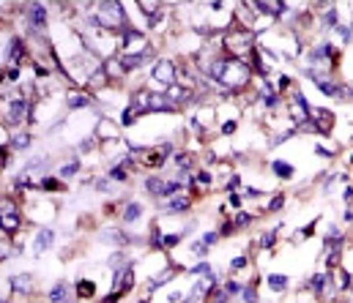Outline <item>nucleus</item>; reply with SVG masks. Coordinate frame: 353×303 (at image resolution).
Wrapping results in <instances>:
<instances>
[{
    "label": "nucleus",
    "instance_id": "obj_1",
    "mask_svg": "<svg viewBox=\"0 0 353 303\" xmlns=\"http://www.w3.org/2000/svg\"><path fill=\"white\" fill-rule=\"evenodd\" d=\"M255 30L246 28H233L222 36V52L230 60H246L255 52Z\"/></svg>",
    "mask_w": 353,
    "mask_h": 303
},
{
    "label": "nucleus",
    "instance_id": "obj_2",
    "mask_svg": "<svg viewBox=\"0 0 353 303\" xmlns=\"http://www.w3.org/2000/svg\"><path fill=\"white\" fill-rule=\"evenodd\" d=\"M22 211H19V205H17V199H14L11 194L3 199V232L6 235H17L19 232V227H22Z\"/></svg>",
    "mask_w": 353,
    "mask_h": 303
},
{
    "label": "nucleus",
    "instance_id": "obj_3",
    "mask_svg": "<svg viewBox=\"0 0 353 303\" xmlns=\"http://www.w3.org/2000/svg\"><path fill=\"white\" fill-rule=\"evenodd\" d=\"M33 118V107H30L28 99H17V101H9L6 104V115L3 121L9 126H25V121Z\"/></svg>",
    "mask_w": 353,
    "mask_h": 303
},
{
    "label": "nucleus",
    "instance_id": "obj_4",
    "mask_svg": "<svg viewBox=\"0 0 353 303\" xmlns=\"http://www.w3.org/2000/svg\"><path fill=\"white\" fill-rule=\"evenodd\" d=\"M47 19H50L47 17V6H41V3H28L25 6V28L33 36L47 30Z\"/></svg>",
    "mask_w": 353,
    "mask_h": 303
},
{
    "label": "nucleus",
    "instance_id": "obj_5",
    "mask_svg": "<svg viewBox=\"0 0 353 303\" xmlns=\"http://www.w3.org/2000/svg\"><path fill=\"white\" fill-rule=\"evenodd\" d=\"M154 82H151V87H156V85H175V79H178V63H173V60H159L156 66H154Z\"/></svg>",
    "mask_w": 353,
    "mask_h": 303
},
{
    "label": "nucleus",
    "instance_id": "obj_6",
    "mask_svg": "<svg viewBox=\"0 0 353 303\" xmlns=\"http://www.w3.org/2000/svg\"><path fill=\"white\" fill-rule=\"evenodd\" d=\"M118 129H121V126L112 121V118H101V121L96 123V129H93V137L99 139L101 145H107L110 139H118V137H121V131H118Z\"/></svg>",
    "mask_w": 353,
    "mask_h": 303
},
{
    "label": "nucleus",
    "instance_id": "obj_7",
    "mask_svg": "<svg viewBox=\"0 0 353 303\" xmlns=\"http://www.w3.org/2000/svg\"><path fill=\"white\" fill-rule=\"evenodd\" d=\"M25 52H28L25 41H22L19 36H14L9 41V50H6V63H9V68H19V63H25Z\"/></svg>",
    "mask_w": 353,
    "mask_h": 303
},
{
    "label": "nucleus",
    "instance_id": "obj_8",
    "mask_svg": "<svg viewBox=\"0 0 353 303\" xmlns=\"http://www.w3.org/2000/svg\"><path fill=\"white\" fill-rule=\"evenodd\" d=\"M164 96L173 101L175 107H178V104H186V101H192L195 90H189V87H183V85L175 82V85H170V87H164Z\"/></svg>",
    "mask_w": 353,
    "mask_h": 303
},
{
    "label": "nucleus",
    "instance_id": "obj_9",
    "mask_svg": "<svg viewBox=\"0 0 353 303\" xmlns=\"http://www.w3.org/2000/svg\"><path fill=\"white\" fill-rule=\"evenodd\" d=\"M118 60H121V66H123V71L129 74V71H137V68H142L148 63V52L146 55H134V52H121L118 55Z\"/></svg>",
    "mask_w": 353,
    "mask_h": 303
},
{
    "label": "nucleus",
    "instance_id": "obj_10",
    "mask_svg": "<svg viewBox=\"0 0 353 303\" xmlns=\"http://www.w3.org/2000/svg\"><path fill=\"white\" fill-rule=\"evenodd\" d=\"M55 246V232L52 229H38V235H36V241H33V251H36V257H41V254L47 249H52Z\"/></svg>",
    "mask_w": 353,
    "mask_h": 303
},
{
    "label": "nucleus",
    "instance_id": "obj_11",
    "mask_svg": "<svg viewBox=\"0 0 353 303\" xmlns=\"http://www.w3.org/2000/svg\"><path fill=\"white\" fill-rule=\"evenodd\" d=\"M192 205H195V197L192 194H178V197L167 199V211L170 213H186Z\"/></svg>",
    "mask_w": 353,
    "mask_h": 303
},
{
    "label": "nucleus",
    "instance_id": "obj_12",
    "mask_svg": "<svg viewBox=\"0 0 353 303\" xmlns=\"http://www.w3.org/2000/svg\"><path fill=\"white\" fill-rule=\"evenodd\" d=\"M9 287H11V292H17V295L30 292V290H33V276H30V273H17V276H11Z\"/></svg>",
    "mask_w": 353,
    "mask_h": 303
},
{
    "label": "nucleus",
    "instance_id": "obj_13",
    "mask_svg": "<svg viewBox=\"0 0 353 303\" xmlns=\"http://www.w3.org/2000/svg\"><path fill=\"white\" fill-rule=\"evenodd\" d=\"M142 219V205L140 202H126L121 211V221L123 224H134V221Z\"/></svg>",
    "mask_w": 353,
    "mask_h": 303
},
{
    "label": "nucleus",
    "instance_id": "obj_14",
    "mask_svg": "<svg viewBox=\"0 0 353 303\" xmlns=\"http://www.w3.org/2000/svg\"><path fill=\"white\" fill-rule=\"evenodd\" d=\"M146 189H148V194L154 197V199H164L167 180H162L159 175H151V178H146Z\"/></svg>",
    "mask_w": 353,
    "mask_h": 303
},
{
    "label": "nucleus",
    "instance_id": "obj_15",
    "mask_svg": "<svg viewBox=\"0 0 353 303\" xmlns=\"http://www.w3.org/2000/svg\"><path fill=\"white\" fill-rule=\"evenodd\" d=\"M47 300L50 303H69V282H58L47 292Z\"/></svg>",
    "mask_w": 353,
    "mask_h": 303
},
{
    "label": "nucleus",
    "instance_id": "obj_16",
    "mask_svg": "<svg viewBox=\"0 0 353 303\" xmlns=\"http://www.w3.org/2000/svg\"><path fill=\"white\" fill-rule=\"evenodd\" d=\"M47 167H50V156H36V158H28L25 167H22V172H25V175H36L38 170L47 172Z\"/></svg>",
    "mask_w": 353,
    "mask_h": 303
},
{
    "label": "nucleus",
    "instance_id": "obj_17",
    "mask_svg": "<svg viewBox=\"0 0 353 303\" xmlns=\"http://www.w3.org/2000/svg\"><path fill=\"white\" fill-rule=\"evenodd\" d=\"M93 104V99L88 93H69L66 96V107L69 109H85V107H91Z\"/></svg>",
    "mask_w": 353,
    "mask_h": 303
},
{
    "label": "nucleus",
    "instance_id": "obj_18",
    "mask_svg": "<svg viewBox=\"0 0 353 303\" xmlns=\"http://www.w3.org/2000/svg\"><path fill=\"white\" fill-rule=\"evenodd\" d=\"M266 284H268V290H274V292H287L290 278L282 276V273H268V276H266Z\"/></svg>",
    "mask_w": 353,
    "mask_h": 303
},
{
    "label": "nucleus",
    "instance_id": "obj_19",
    "mask_svg": "<svg viewBox=\"0 0 353 303\" xmlns=\"http://www.w3.org/2000/svg\"><path fill=\"white\" fill-rule=\"evenodd\" d=\"M74 290H77V298L79 300H88V298H93V295H96V282H91V278H79Z\"/></svg>",
    "mask_w": 353,
    "mask_h": 303
},
{
    "label": "nucleus",
    "instance_id": "obj_20",
    "mask_svg": "<svg viewBox=\"0 0 353 303\" xmlns=\"http://www.w3.org/2000/svg\"><path fill=\"white\" fill-rule=\"evenodd\" d=\"M271 170H274L277 178L290 180V178H293V172H296V167H293L290 161H271Z\"/></svg>",
    "mask_w": 353,
    "mask_h": 303
},
{
    "label": "nucleus",
    "instance_id": "obj_21",
    "mask_svg": "<svg viewBox=\"0 0 353 303\" xmlns=\"http://www.w3.org/2000/svg\"><path fill=\"white\" fill-rule=\"evenodd\" d=\"M195 167V153H189V150H178L175 153V170H189Z\"/></svg>",
    "mask_w": 353,
    "mask_h": 303
},
{
    "label": "nucleus",
    "instance_id": "obj_22",
    "mask_svg": "<svg viewBox=\"0 0 353 303\" xmlns=\"http://www.w3.org/2000/svg\"><path fill=\"white\" fill-rule=\"evenodd\" d=\"M258 284H260L258 278L244 284V290H241V300H244V303H260V298H258Z\"/></svg>",
    "mask_w": 353,
    "mask_h": 303
},
{
    "label": "nucleus",
    "instance_id": "obj_23",
    "mask_svg": "<svg viewBox=\"0 0 353 303\" xmlns=\"http://www.w3.org/2000/svg\"><path fill=\"white\" fill-rule=\"evenodd\" d=\"M79 167H82V164H79V158H71V161H66V164H63L60 170H58V178H60V180L74 178V175L79 172Z\"/></svg>",
    "mask_w": 353,
    "mask_h": 303
},
{
    "label": "nucleus",
    "instance_id": "obj_24",
    "mask_svg": "<svg viewBox=\"0 0 353 303\" xmlns=\"http://www.w3.org/2000/svg\"><path fill=\"white\" fill-rule=\"evenodd\" d=\"M170 278H175V268L170 265V268H164L162 273H156L154 278H151V290H159V287H164Z\"/></svg>",
    "mask_w": 353,
    "mask_h": 303
},
{
    "label": "nucleus",
    "instance_id": "obj_25",
    "mask_svg": "<svg viewBox=\"0 0 353 303\" xmlns=\"http://www.w3.org/2000/svg\"><path fill=\"white\" fill-rule=\"evenodd\" d=\"M28 145H30V134L22 131V129H17V134H14L11 142H9V148H11V150H25Z\"/></svg>",
    "mask_w": 353,
    "mask_h": 303
},
{
    "label": "nucleus",
    "instance_id": "obj_26",
    "mask_svg": "<svg viewBox=\"0 0 353 303\" xmlns=\"http://www.w3.org/2000/svg\"><path fill=\"white\" fill-rule=\"evenodd\" d=\"M107 178H110V180H118V183H126V180H129V167H123V164H112V167H110V172H107Z\"/></svg>",
    "mask_w": 353,
    "mask_h": 303
},
{
    "label": "nucleus",
    "instance_id": "obj_27",
    "mask_svg": "<svg viewBox=\"0 0 353 303\" xmlns=\"http://www.w3.org/2000/svg\"><path fill=\"white\" fill-rule=\"evenodd\" d=\"M230 219H233V224H236V229H246V227L255 221V216H252L250 211H238L236 216H230Z\"/></svg>",
    "mask_w": 353,
    "mask_h": 303
},
{
    "label": "nucleus",
    "instance_id": "obj_28",
    "mask_svg": "<svg viewBox=\"0 0 353 303\" xmlns=\"http://www.w3.org/2000/svg\"><path fill=\"white\" fill-rule=\"evenodd\" d=\"M38 189L41 191H66V183H63L60 178H44L41 183H38Z\"/></svg>",
    "mask_w": 353,
    "mask_h": 303
},
{
    "label": "nucleus",
    "instance_id": "obj_29",
    "mask_svg": "<svg viewBox=\"0 0 353 303\" xmlns=\"http://www.w3.org/2000/svg\"><path fill=\"white\" fill-rule=\"evenodd\" d=\"M230 298H233V295L227 292V290H224V287L219 284V287H216V290L211 292V295H208V303H230Z\"/></svg>",
    "mask_w": 353,
    "mask_h": 303
},
{
    "label": "nucleus",
    "instance_id": "obj_30",
    "mask_svg": "<svg viewBox=\"0 0 353 303\" xmlns=\"http://www.w3.org/2000/svg\"><path fill=\"white\" fill-rule=\"evenodd\" d=\"M285 202H287V194H274V197H271V202L266 205V211L268 213H279L285 208Z\"/></svg>",
    "mask_w": 353,
    "mask_h": 303
},
{
    "label": "nucleus",
    "instance_id": "obj_31",
    "mask_svg": "<svg viewBox=\"0 0 353 303\" xmlns=\"http://www.w3.org/2000/svg\"><path fill=\"white\" fill-rule=\"evenodd\" d=\"M189 273H192V276H211V273H214V268H211V262L200 260L197 265H192V268H189Z\"/></svg>",
    "mask_w": 353,
    "mask_h": 303
},
{
    "label": "nucleus",
    "instance_id": "obj_32",
    "mask_svg": "<svg viewBox=\"0 0 353 303\" xmlns=\"http://www.w3.org/2000/svg\"><path fill=\"white\" fill-rule=\"evenodd\" d=\"M183 241V232H167L164 238H162V243H164V251H170V249H175Z\"/></svg>",
    "mask_w": 353,
    "mask_h": 303
},
{
    "label": "nucleus",
    "instance_id": "obj_33",
    "mask_svg": "<svg viewBox=\"0 0 353 303\" xmlns=\"http://www.w3.org/2000/svg\"><path fill=\"white\" fill-rule=\"evenodd\" d=\"M258 243H260V249H274V243H277V229H268V232H263Z\"/></svg>",
    "mask_w": 353,
    "mask_h": 303
},
{
    "label": "nucleus",
    "instance_id": "obj_34",
    "mask_svg": "<svg viewBox=\"0 0 353 303\" xmlns=\"http://www.w3.org/2000/svg\"><path fill=\"white\" fill-rule=\"evenodd\" d=\"M222 287H224V290H227L230 295H241L244 282H238V278H227V282H222Z\"/></svg>",
    "mask_w": 353,
    "mask_h": 303
},
{
    "label": "nucleus",
    "instance_id": "obj_35",
    "mask_svg": "<svg viewBox=\"0 0 353 303\" xmlns=\"http://www.w3.org/2000/svg\"><path fill=\"white\" fill-rule=\"evenodd\" d=\"M246 265H250V257H246V254H238V257H233V262H230V270L238 273V270H244Z\"/></svg>",
    "mask_w": 353,
    "mask_h": 303
},
{
    "label": "nucleus",
    "instance_id": "obj_36",
    "mask_svg": "<svg viewBox=\"0 0 353 303\" xmlns=\"http://www.w3.org/2000/svg\"><path fill=\"white\" fill-rule=\"evenodd\" d=\"M219 238H222V235H219V229H211V232H205L203 238H200V241H203V243L208 246V249H211V246L219 243Z\"/></svg>",
    "mask_w": 353,
    "mask_h": 303
},
{
    "label": "nucleus",
    "instance_id": "obj_37",
    "mask_svg": "<svg viewBox=\"0 0 353 303\" xmlns=\"http://www.w3.org/2000/svg\"><path fill=\"white\" fill-rule=\"evenodd\" d=\"M287 90H293V79L287 77V74H282V77H279V85H277V93L282 96V93H287Z\"/></svg>",
    "mask_w": 353,
    "mask_h": 303
},
{
    "label": "nucleus",
    "instance_id": "obj_38",
    "mask_svg": "<svg viewBox=\"0 0 353 303\" xmlns=\"http://www.w3.org/2000/svg\"><path fill=\"white\" fill-rule=\"evenodd\" d=\"M227 202L233 205V208L244 211V197H241V191H230V199H227Z\"/></svg>",
    "mask_w": 353,
    "mask_h": 303
},
{
    "label": "nucleus",
    "instance_id": "obj_39",
    "mask_svg": "<svg viewBox=\"0 0 353 303\" xmlns=\"http://www.w3.org/2000/svg\"><path fill=\"white\" fill-rule=\"evenodd\" d=\"M236 129H238V123H236V121H224L219 131L224 134V137H233V134H236Z\"/></svg>",
    "mask_w": 353,
    "mask_h": 303
},
{
    "label": "nucleus",
    "instance_id": "obj_40",
    "mask_svg": "<svg viewBox=\"0 0 353 303\" xmlns=\"http://www.w3.org/2000/svg\"><path fill=\"white\" fill-rule=\"evenodd\" d=\"M192 251H195L197 257H205V254H208V246H205L203 241H195V243H192Z\"/></svg>",
    "mask_w": 353,
    "mask_h": 303
},
{
    "label": "nucleus",
    "instance_id": "obj_41",
    "mask_svg": "<svg viewBox=\"0 0 353 303\" xmlns=\"http://www.w3.org/2000/svg\"><path fill=\"white\" fill-rule=\"evenodd\" d=\"M241 194H244L246 199H260V194H263V191L252 189V186H244V189H241Z\"/></svg>",
    "mask_w": 353,
    "mask_h": 303
},
{
    "label": "nucleus",
    "instance_id": "obj_42",
    "mask_svg": "<svg viewBox=\"0 0 353 303\" xmlns=\"http://www.w3.org/2000/svg\"><path fill=\"white\" fill-rule=\"evenodd\" d=\"M315 153H318V156H323V158H334V156H337V150H328V148H323V145H318V148H315Z\"/></svg>",
    "mask_w": 353,
    "mask_h": 303
},
{
    "label": "nucleus",
    "instance_id": "obj_43",
    "mask_svg": "<svg viewBox=\"0 0 353 303\" xmlns=\"http://www.w3.org/2000/svg\"><path fill=\"white\" fill-rule=\"evenodd\" d=\"M121 298H123L121 292H115V290H112L110 295H104V298H101V303H118V300H121Z\"/></svg>",
    "mask_w": 353,
    "mask_h": 303
},
{
    "label": "nucleus",
    "instance_id": "obj_44",
    "mask_svg": "<svg viewBox=\"0 0 353 303\" xmlns=\"http://www.w3.org/2000/svg\"><path fill=\"white\" fill-rule=\"evenodd\" d=\"M342 199H345V205H348V208H350V205H353V186H348V189H345Z\"/></svg>",
    "mask_w": 353,
    "mask_h": 303
},
{
    "label": "nucleus",
    "instance_id": "obj_45",
    "mask_svg": "<svg viewBox=\"0 0 353 303\" xmlns=\"http://www.w3.org/2000/svg\"><path fill=\"white\" fill-rule=\"evenodd\" d=\"M6 79H9V82H19V68H9Z\"/></svg>",
    "mask_w": 353,
    "mask_h": 303
},
{
    "label": "nucleus",
    "instance_id": "obj_46",
    "mask_svg": "<svg viewBox=\"0 0 353 303\" xmlns=\"http://www.w3.org/2000/svg\"><path fill=\"white\" fill-rule=\"evenodd\" d=\"M345 221H353V208H348V211H345Z\"/></svg>",
    "mask_w": 353,
    "mask_h": 303
},
{
    "label": "nucleus",
    "instance_id": "obj_47",
    "mask_svg": "<svg viewBox=\"0 0 353 303\" xmlns=\"http://www.w3.org/2000/svg\"><path fill=\"white\" fill-rule=\"evenodd\" d=\"M140 303H151V298H142V300H140Z\"/></svg>",
    "mask_w": 353,
    "mask_h": 303
},
{
    "label": "nucleus",
    "instance_id": "obj_48",
    "mask_svg": "<svg viewBox=\"0 0 353 303\" xmlns=\"http://www.w3.org/2000/svg\"><path fill=\"white\" fill-rule=\"evenodd\" d=\"M350 164H353V153H350Z\"/></svg>",
    "mask_w": 353,
    "mask_h": 303
}]
</instances>
